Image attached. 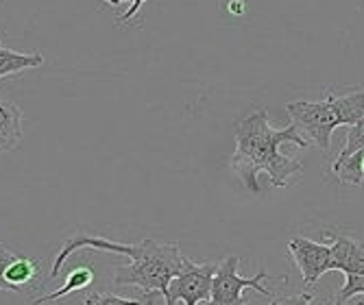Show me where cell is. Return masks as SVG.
I'll use <instances>...</instances> for the list:
<instances>
[{"mask_svg": "<svg viewBox=\"0 0 364 305\" xmlns=\"http://www.w3.org/2000/svg\"><path fill=\"white\" fill-rule=\"evenodd\" d=\"M286 142L301 149L310 146L292 122L286 129H273L267 109L253 112L236 124V153L231 155V171L242 179L249 192H259V173H267L275 188H286L301 175V161L279 151Z\"/></svg>", "mask_w": 364, "mask_h": 305, "instance_id": "obj_1", "label": "cell"}, {"mask_svg": "<svg viewBox=\"0 0 364 305\" xmlns=\"http://www.w3.org/2000/svg\"><path fill=\"white\" fill-rule=\"evenodd\" d=\"M129 259L131 264L116 268V284L134 286L144 292H159L164 299L168 294L171 282L192 262L179 251L177 242L157 240H142L140 245H134V253Z\"/></svg>", "mask_w": 364, "mask_h": 305, "instance_id": "obj_2", "label": "cell"}, {"mask_svg": "<svg viewBox=\"0 0 364 305\" xmlns=\"http://www.w3.org/2000/svg\"><path fill=\"white\" fill-rule=\"evenodd\" d=\"M240 259L236 255H229L218 262V268L212 279V292L205 305H245V290L253 288L264 296H271V290L264 288L262 282L269 277L267 270H259L253 277H242L238 273Z\"/></svg>", "mask_w": 364, "mask_h": 305, "instance_id": "obj_3", "label": "cell"}, {"mask_svg": "<svg viewBox=\"0 0 364 305\" xmlns=\"http://www.w3.org/2000/svg\"><path fill=\"white\" fill-rule=\"evenodd\" d=\"M286 114L296 129H304L314 146L327 151L332 144V133L336 131L338 118L332 107V100L325 96L323 100H294L286 105Z\"/></svg>", "mask_w": 364, "mask_h": 305, "instance_id": "obj_4", "label": "cell"}, {"mask_svg": "<svg viewBox=\"0 0 364 305\" xmlns=\"http://www.w3.org/2000/svg\"><path fill=\"white\" fill-rule=\"evenodd\" d=\"M218 264L212 262H203L196 264L190 262L183 273H179L171 286H168V294H166V305H177L179 301H183L186 305H201L210 299L212 292V279L216 273Z\"/></svg>", "mask_w": 364, "mask_h": 305, "instance_id": "obj_5", "label": "cell"}, {"mask_svg": "<svg viewBox=\"0 0 364 305\" xmlns=\"http://www.w3.org/2000/svg\"><path fill=\"white\" fill-rule=\"evenodd\" d=\"M288 251L304 275V286H314L325 273L332 270V249L325 242H314L304 235H294L288 240Z\"/></svg>", "mask_w": 364, "mask_h": 305, "instance_id": "obj_6", "label": "cell"}, {"mask_svg": "<svg viewBox=\"0 0 364 305\" xmlns=\"http://www.w3.org/2000/svg\"><path fill=\"white\" fill-rule=\"evenodd\" d=\"M323 235L332 249V270H341L345 275H364V240L336 231H323Z\"/></svg>", "mask_w": 364, "mask_h": 305, "instance_id": "obj_7", "label": "cell"}, {"mask_svg": "<svg viewBox=\"0 0 364 305\" xmlns=\"http://www.w3.org/2000/svg\"><path fill=\"white\" fill-rule=\"evenodd\" d=\"M22 140V112L16 103L0 100V153L14 151Z\"/></svg>", "mask_w": 364, "mask_h": 305, "instance_id": "obj_8", "label": "cell"}, {"mask_svg": "<svg viewBox=\"0 0 364 305\" xmlns=\"http://www.w3.org/2000/svg\"><path fill=\"white\" fill-rule=\"evenodd\" d=\"M327 96L332 100V107L336 112L341 127H353L364 118V90H355L343 96L336 94H327Z\"/></svg>", "mask_w": 364, "mask_h": 305, "instance_id": "obj_9", "label": "cell"}, {"mask_svg": "<svg viewBox=\"0 0 364 305\" xmlns=\"http://www.w3.org/2000/svg\"><path fill=\"white\" fill-rule=\"evenodd\" d=\"M42 63H44V57L40 53H18V50L0 46V79L28 70V68H40Z\"/></svg>", "mask_w": 364, "mask_h": 305, "instance_id": "obj_10", "label": "cell"}, {"mask_svg": "<svg viewBox=\"0 0 364 305\" xmlns=\"http://www.w3.org/2000/svg\"><path fill=\"white\" fill-rule=\"evenodd\" d=\"M92 282H94L92 268H90V266H79V268L73 270V273H70L68 277H65V282H63V286H61L59 290H55V292H50V294H46V296L36 299L31 305H44V303H50V301H59V299H63L65 294H73V292H77V290H83V288L92 286Z\"/></svg>", "mask_w": 364, "mask_h": 305, "instance_id": "obj_11", "label": "cell"}, {"mask_svg": "<svg viewBox=\"0 0 364 305\" xmlns=\"http://www.w3.org/2000/svg\"><path fill=\"white\" fill-rule=\"evenodd\" d=\"M332 173L343 183L362 186L364 183V149L355 151L349 157H336V161L332 164Z\"/></svg>", "mask_w": 364, "mask_h": 305, "instance_id": "obj_12", "label": "cell"}, {"mask_svg": "<svg viewBox=\"0 0 364 305\" xmlns=\"http://www.w3.org/2000/svg\"><path fill=\"white\" fill-rule=\"evenodd\" d=\"M38 273V266H36V259H28V257H20L7 268L5 273V279L7 284L14 288V292H22V286H26L33 277Z\"/></svg>", "mask_w": 364, "mask_h": 305, "instance_id": "obj_13", "label": "cell"}, {"mask_svg": "<svg viewBox=\"0 0 364 305\" xmlns=\"http://www.w3.org/2000/svg\"><path fill=\"white\" fill-rule=\"evenodd\" d=\"M360 149H364V118L360 122H355L353 127H349V133L345 138V146H343L338 157H349Z\"/></svg>", "mask_w": 364, "mask_h": 305, "instance_id": "obj_14", "label": "cell"}, {"mask_svg": "<svg viewBox=\"0 0 364 305\" xmlns=\"http://www.w3.org/2000/svg\"><path fill=\"white\" fill-rule=\"evenodd\" d=\"M345 286L338 290L336 294V303H347L349 299L358 296V294H364V275H345Z\"/></svg>", "mask_w": 364, "mask_h": 305, "instance_id": "obj_15", "label": "cell"}, {"mask_svg": "<svg viewBox=\"0 0 364 305\" xmlns=\"http://www.w3.org/2000/svg\"><path fill=\"white\" fill-rule=\"evenodd\" d=\"M85 303L90 305H144L142 301H131V299H120L116 294H101V292H94L85 299Z\"/></svg>", "mask_w": 364, "mask_h": 305, "instance_id": "obj_16", "label": "cell"}, {"mask_svg": "<svg viewBox=\"0 0 364 305\" xmlns=\"http://www.w3.org/2000/svg\"><path fill=\"white\" fill-rule=\"evenodd\" d=\"M18 259V255H14L9 249H5V247H0V290H7V292H14V288L7 284V279H5V273H7V268L14 264Z\"/></svg>", "mask_w": 364, "mask_h": 305, "instance_id": "obj_17", "label": "cell"}, {"mask_svg": "<svg viewBox=\"0 0 364 305\" xmlns=\"http://www.w3.org/2000/svg\"><path fill=\"white\" fill-rule=\"evenodd\" d=\"M277 305H312L310 303V294L301 292V294H292V296H282V299H275ZM334 305H343V303H334Z\"/></svg>", "mask_w": 364, "mask_h": 305, "instance_id": "obj_18", "label": "cell"}, {"mask_svg": "<svg viewBox=\"0 0 364 305\" xmlns=\"http://www.w3.org/2000/svg\"><path fill=\"white\" fill-rule=\"evenodd\" d=\"M146 3V0H134V3H131V7H129V11H124L120 18H118V24L120 22H127V20H131V18H134L140 9H142V5Z\"/></svg>", "mask_w": 364, "mask_h": 305, "instance_id": "obj_19", "label": "cell"}, {"mask_svg": "<svg viewBox=\"0 0 364 305\" xmlns=\"http://www.w3.org/2000/svg\"><path fill=\"white\" fill-rule=\"evenodd\" d=\"M107 5H112V7H118L120 3H134V0H105Z\"/></svg>", "mask_w": 364, "mask_h": 305, "instance_id": "obj_20", "label": "cell"}, {"mask_svg": "<svg viewBox=\"0 0 364 305\" xmlns=\"http://www.w3.org/2000/svg\"><path fill=\"white\" fill-rule=\"evenodd\" d=\"M271 305H277V301H271Z\"/></svg>", "mask_w": 364, "mask_h": 305, "instance_id": "obj_21", "label": "cell"}, {"mask_svg": "<svg viewBox=\"0 0 364 305\" xmlns=\"http://www.w3.org/2000/svg\"><path fill=\"white\" fill-rule=\"evenodd\" d=\"M358 305H364V301H358Z\"/></svg>", "mask_w": 364, "mask_h": 305, "instance_id": "obj_22", "label": "cell"}, {"mask_svg": "<svg viewBox=\"0 0 364 305\" xmlns=\"http://www.w3.org/2000/svg\"><path fill=\"white\" fill-rule=\"evenodd\" d=\"M0 44H3V36H0Z\"/></svg>", "mask_w": 364, "mask_h": 305, "instance_id": "obj_23", "label": "cell"}, {"mask_svg": "<svg viewBox=\"0 0 364 305\" xmlns=\"http://www.w3.org/2000/svg\"><path fill=\"white\" fill-rule=\"evenodd\" d=\"M83 305H90V303H83Z\"/></svg>", "mask_w": 364, "mask_h": 305, "instance_id": "obj_24", "label": "cell"}]
</instances>
